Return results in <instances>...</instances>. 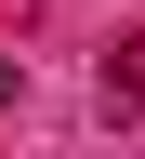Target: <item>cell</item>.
<instances>
[{"instance_id":"1","label":"cell","mask_w":145,"mask_h":159,"mask_svg":"<svg viewBox=\"0 0 145 159\" xmlns=\"http://www.w3.org/2000/svg\"><path fill=\"white\" fill-rule=\"evenodd\" d=\"M145 106V53H106V119H132Z\"/></svg>"}]
</instances>
